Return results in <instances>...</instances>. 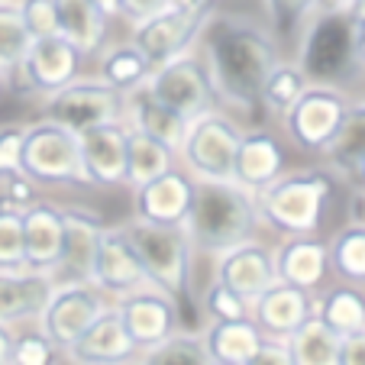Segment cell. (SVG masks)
Returning a JSON list of instances; mask_svg holds the SVG:
<instances>
[{
  "mask_svg": "<svg viewBox=\"0 0 365 365\" xmlns=\"http://www.w3.org/2000/svg\"><path fill=\"white\" fill-rule=\"evenodd\" d=\"M4 84H7V78H4V75H0V91H4Z\"/></svg>",
  "mask_w": 365,
  "mask_h": 365,
  "instance_id": "6f0895ef",
  "label": "cell"
},
{
  "mask_svg": "<svg viewBox=\"0 0 365 365\" xmlns=\"http://www.w3.org/2000/svg\"><path fill=\"white\" fill-rule=\"evenodd\" d=\"M62 255V207L36 200L23 210V262L29 269L56 272Z\"/></svg>",
  "mask_w": 365,
  "mask_h": 365,
  "instance_id": "484cf974",
  "label": "cell"
},
{
  "mask_svg": "<svg viewBox=\"0 0 365 365\" xmlns=\"http://www.w3.org/2000/svg\"><path fill=\"white\" fill-rule=\"evenodd\" d=\"M310 314H314V294L297 291L284 282H272L262 294L249 304L252 324L262 330L265 339H278V343H284Z\"/></svg>",
  "mask_w": 365,
  "mask_h": 365,
  "instance_id": "cb8c5ba5",
  "label": "cell"
},
{
  "mask_svg": "<svg viewBox=\"0 0 365 365\" xmlns=\"http://www.w3.org/2000/svg\"><path fill=\"white\" fill-rule=\"evenodd\" d=\"M62 352L36 324L14 327V346H10V365H58Z\"/></svg>",
  "mask_w": 365,
  "mask_h": 365,
  "instance_id": "74e56055",
  "label": "cell"
},
{
  "mask_svg": "<svg viewBox=\"0 0 365 365\" xmlns=\"http://www.w3.org/2000/svg\"><path fill=\"white\" fill-rule=\"evenodd\" d=\"M349 20L352 23H365V0H356L349 7Z\"/></svg>",
  "mask_w": 365,
  "mask_h": 365,
  "instance_id": "11a10c76",
  "label": "cell"
},
{
  "mask_svg": "<svg viewBox=\"0 0 365 365\" xmlns=\"http://www.w3.org/2000/svg\"><path fill=\"white\" fill-rule=\"evenodd\" d=\"M265 7L272 14V36H288L297 33L301 39L307 20L320 10V0H265Z\"/></svg>",
  "mask_w": 365,
  "mask_h": 365,
  "instance_id": "ab89813d",
  "label": "cell"
},
{
  "mask_svg": "<svg viewBox=\"0 0 365 365\" xmlns=\"http://www.w3.org/2000/svg\"><path fill=\"white\" fill-rule=\"evenodd\" d=\"M97 10H101L107 20H113V16H120V10H123V0H91Z\"/></svg>",
  "mask_w": 365,
  "mask_h": 365,
  "instance_id": "816d5d0a",
  "label": "cell"
},
{
  "mask_svg": "<svg viewBox=\"0 0 365 365\" xmlns=\"http://www.w3.org/2000/svg\"><path fill=\"white\" fill-rule=\"evenodd\" d=\"M246 365H294V362H291L288 346L284 343H278V339H265L262 349L255 352Z\"/></svg>",
  "mask_w": 365,
  "mask_h": 365,
  "instance_id": "f6af8a7d",
  "label": "cell"
},
{
  "mask_svg": "<svg viewBox=\"0 0 365 365\" xmlns=\"http://www.w3.org/2000/svg\"><path fill=\"white\" fill-rule=\"evenodd\" d=\"M81 62L84 56L62 36H46V39H33L23 56L20 68L14 71L26 91L39 97H48L52 91L71 84L81 78Z\"/></svg>",
  "mask_w": 365,
  "mask_h": 365,
  "instance_id": "5bb4252c",
  "label": "cell"
},
{
  "mask_svg": "<svg viewBox=\"0 0 365 365\" xmlns=\"http://www.w3.org/2000/svg\"><path fill=\"white\" fill-rule=\"evenodd\" d=\"M349 187H352V191H362V187H365V165L356 172V178L349 181Z\"/></svg>",
  "mask_w": 365,
  "mask_h": 365,
  "instance_id": "9f6ffc18",
  "label": "cell"
},
{
  "mask_svg": "<svg viewBox=\"0 0 365 365\" xmlns=\"http://www.w3.org/2000/svg\"><path fill=\"white\" fill-rule=\"evenodd\" d=\"M110 304V297L91 282H56V291L42 307L36 327L58 346V352H65Z\"/></svg>",
  "mask_w": 365,
  "mask_h": 365,
  "instance_id": "8fae6325",
  "label": "cell"
},
{
  "mask_svg": "<svg viewBox=\"0 0 365 365\" xmlns=\"http://www.w3.org/2000/svg\"><path fill=\"white\" fill-rule=\"evenodd\" d=\"M145 88L152 91L155 101L172 107L185 120H197L220 107L214 81H210V71L204 65V56L194 52V48L185 52V56L172 58V62L159 65V68H152V75L145 78Z\"/></svg>",
  "mask_w": 365,
  "mask_h": 365,
  "instance_id": "ba28073f",
  "label": "cell"
},
{
  "mask_svg": "<svg viewBox=\"0 0 365 365\" xmlns=\"http://www.w3.org/2000/svg\"><path fill=\"white\" fill-rule=\"evenodd\" d=\"M20 172L36 187H65V185L88 187L78 133H71L68 126L46 117L36 120V123H26Z\"/></svg>",
  "mask_w": 365,
  "mask_h": 365,
  "instance_id": "5b68a950",
  "label": "cell"
},
{
  "mask_svg": "<svg viewBox=\"0 0 365 365\" xmlns=\"http://www.w3.org/2000/svg\"><path fill=\"white\" fill-rule=\"evenodd\" d=\"M307 84H310V78L301 71V65L282 58V62L272 68V75L265 78L262 94H259V107H262L269 117L282 120L284 110H288L291 103L297 101V94H301Z\"/></svg>",
  "mask_w": 365,
  "mask_h": 365,
  "instance_id": "e575fe53",
  "label": "cell"
},
{
  "mask_svg": "<svg viewBox=\"0 0 365 365\" xmlns=\"http://www.w3.org/2000/svg\"><path fill=\"white\" fill-rule=\"evenodd\" d=\"M120 320H123L130 339L139 349H149V346L168 339L175 330H181V310L165 291H159L155 284H145V288L123 294L113 301Z\"/></svg>",
  "mask_w": 365,
  "mask_h": 365,
  "instance_id": "9a60e30c",
  "label": "cell"
},
{
  "mask_svg": "<svg viewBox=\"0 0 365 365\" xmlns=\"http://www.w3.org/2000/svg\"><path fill=\"white\" fill-rule=\"evenodd\" d=\"M262 217L255 194L236 181H194L185 233L194 255H223L249 240H262Z\"/></svg>",
  "mask_w": 365,
  "mask_h": 365,
  "instance_id": "7a4b0ae2",
  "label": "cell"
},
{
  "mask_svg": "<svg viewBox=\"0 0 365 365\" xmlns=\"http://www.w3.org/2000/svg\"><path fill=\"white\" fill-rule=\"evenodd\" d=\"M346 107H349V94L339 84L327 81H310L307 88L297 94L282 117V130L301 152L320 155L324 145L333 139L339 120H343Z\"/></svg>",
  "mask_w": 365,
  "mask_h": 365,
  "instance_id": "52a82bcc",
  "label": "cell"
},
{
  "mask_svg": "<svg viewBox=\"0 0 365 365\" xmlns=\"http://www.w3.org/2000/svg\"><path fill=\"white\" fill-rule=\"evenodd\" d=\"M23 136H26V123H4L0 126V181L23 175Z\"/></svg>",
  "mask_w": 365,
  "mask_h": 365,
  "instance_id": "7bdbcfd3",
  "label": "cell"
},
{
  "mask_svg": "<svg viewBox=\"0 0 365 365\" xmlns=\"http://www.w3.org/2000/svg\"><path fill=\"white\" fill-rule=\"evenodd\" d=\"M320 162L327 172L336 175L339 185L356 178V172L365 165V101H349L333 139L320 152Z\"/></svg>",
  "mask_w": 365,
  "mask_h": 365,
  "instance_id": "4316f807",
  "label": "cell"
},
{
  "mask_svg": "<svg viewBox=\"0 0 365 365\" xmlns=\"http://www.w3.org/2000/svg\"><path fill=\"white\" fill-rule=\"evenodd\" d=\"M123 227L149 284H155L175 304H181L194 282V249L185 227H155V223L136 220V217L126 220Z\"/></svg>",
  "mask_w": 365,
  "mask_h": 365,
  "instance_id": "277c9868",
  "label": "cell"
},
{
  "mask_svg": "<svg viewBox=\"0 0 365 365\" xmlns=\"http://www.w3.org/2000/svg\"><path fill=\"white\" fill-rule=\"evenodd\" d=\"M23 16V26L33 39H46V36H58V20H56V4L52 0H16Z\"/></svg>",
  "mask_w": 365,
  "mask_h": 365,
  "instance_id": "b9f144b4",
  "label": "cell"
},
{
  "mask_svg": "<svg viewBox=\"0 0 365 365\" xmlns=\"http://www.w3.org/2000/svg\"><path fill=\"white\" fill-rule=\"evenodd\" d=\"M107 223L91 207H62V255L56 282H91L97 242Z\"/></svg>",
  "mask_w": 365,
  "mask_h": 365,
  "instance_id": "ffe728a7",
  "label": "cell"
},
{
  "mask_svg": "<svg viewBox=\"0 0 365 365\" xmlns=\"http://www.w3.org/2000/svg\"><path fill=\"white\" fill-rule=\"evenodd\" d=\"M297 65L310 81H327L349 65H356L352 56V23L349 14H336V10H324L307 20L301 39H297Z\"/></svg>",
  "mask_w": 365,
  "mask_h": 365,
  "instance_id": "9c48e42d",
  "label": "cell"
},
{
  "mask_svg": "<svg viewBox=\"0 0 365 365\" xmlns=\"http://www.w3.org/2000/svg\"><path fill=\"white\" fill-rule=\"evenodd\" d=\"M352 204H356V217H352V220L365 227V187L362 191H352Z\"/></svg>",
  "mask_w": 365,
  "mask_h": 365,
  "instance_id": "f5cc1de1",
  "label": "cell"
},
{
  "mask_svg": "<svg viewBox=\"0 0 365 365\" xmlns=\"http://www.w3.org/2000/svg\"><path fill=\"white\" fill-rule=\"evenodd\" d=\"M133 365H214V362H210L204 343H200V333L175 330L168 339L139 352Z\"/></svg>",
  "mask_w": 365,
  "mask_h": 365,
  "instance_id": "d590c367",
  "label": "cell"
},
{
  "mask_svg": "<svg viewBox=\"0 0 365 365\" xmlns=\"http://www.w3.org/2000/svg\"><path fill=\"white\" fill-rule=\"evenodd\" d=\"M52 291H56V272L29 269V265L0 269V324H36Z\"/></svg>",
  "mask_w": 365,
  "mask_h": 365,
  "instance_id": "44dd1931",
  "label": "cell"
},
{
  "mask_svg": "<svg viewBox=\"0 0 365 365\" xmlns=\"http://www.w3.org/2000/svg\"><path fill=\"white\" fill-rule=\"evenodd\" d=\"M339 365H365V333L339 336Z\"/></svg>",
  "mask_w": 365,
  "mask_h": 365,
  "instance_id": "bcb514c9",
  "label": "cell"
},
{
  "mask_svg": "<svg viewBox=\"0 0 365 365\" xmlns=\"http://www.w3.org/2000/svg\"><path fill=\"white\" fill-rule=\"evenodd\" d=\"M339 178L320 168H291L269 187L255 191L262 227L275 236H320L324 214Z\"/></svg>",
  "mask_w": 365,
  "mask_h": 365,
  "instance_id": "3957f363",
  "label": "cell"
},
{
  "mask_svg": "<svg viewBox=\"0 0 365 365\" xmlns=\"http://www.w3.org/2000/svg\"><path fill=\"white\" fill-rule=\"evenodd\" d=\"M288 168V149L272 130H242L240 145H236L233 162V181L246 191H262L272 181H278Z\"/></svg>",
  "mask_w": 365,
  "mask_h": 365,
  "instance_id": "603a6c76",
  "label": "cell"
},
{
  "mask_svg": "<svg viewBox=\"0 0 365 365\" xmlns=\"http://www.w3.org/2000/svg\"><path fill=\"white\" fill-rule=\"evenodd\" d=\"M352 56H356V65L365 68V23H352Z\"/></svg>",
  "mask_w": 365,
  "mask_h": 365,
  "instance_id": "681fc988",
  "label": "cell"
},
{
  "mask_svg": "<svg viewBox=\"0 0 365 365\" xmlns=\"http://www.w3.org/2000/svg\"><path fill=\"white\" fill-rule=\"evenodd\" d=\"M23 262V210L0 204V269H20Z\"/></svg>",
  "mask_w": 365,
  "mask_h": 365,
  "instance_id": "60d3db41",
  "label": "cell"
},
{
  "mask_svg": "<svg viewBox=\"0 0 365 365\" xmlns=\"http://www.w3.org/2000/svg\"><path fill=\"white\" fill-rule=\"evenodd\" d=\"M210 14H185V10H175L165 4L152 16L133 23L130 42L143 52V58L152 68H159V65L172 62V58L185 56V52H191L197 46L200 29L210 20Z\"/></svg>",
  "mask_w": 365,
  "mask_h": 365,
  "instance_id": "7c38bea8",
  "label": "cell"
},
{
  "mask_svg": "<svg viewBox=\"0 0 365 365\" xmlns=\"http://www.w3.org/2000/svg\"><path fill=\"white\" fill-rule=\"evenodd\" d=\"M152 75V65L143 58L133 42H120V46H107L101 48V68H97V78L103 84H110L113 91L126 94V91L145 84V78Z\"/></svg>",
  "mask_w": 365,
  "mask_h": 365,
  "instance_id": "836d02e7",
  "label": "cell"
},
{
  "mask_svg": "<svg viewBox=\"0 0 365 365\" xmlns=\"http://www.w3.org/2000/svg\"><path fill=\"white\" fill-rule=\"evenodd\" d=\"M356 0H320V7L324 10H336V14H349V7Z\"/></svg>",
  "mask_w": 365,
  "mask_h": 365,
  "instance_id": "db71d44e",
  "label": "cell"
},
{
  "mask_svg": "<svg viewBox=\"0 0 365 365\" xmlns=\"http://www.w3.org/2000/svg\"><path fill=\"white\" fill-rule=\"evenodd\" d=\"M330 252V278L349 284H365V227L349 220L327 240Z\"/></svg>",
  "mask_w": 365,
  "mask_h": 365,
  "instance_id": "d6a6232c",
  "label": "cell"
},
{
  "mask_svg": "<svg viewBox=\"0 0 365 365\" xmlns=\"http://www.w3.org/2000/svg\"><path fill=\"white\" fill-rule=\"evenodd\" d=\"M91 284L97 291H103L110 301L133 294V291L149 284L123 223H117V227L107 223L103 227L101 242H97V255H94V269H91Z\"/></svg>",
  "mask_w": 365,
  "mask_h": 365,
  "instance_id": "4fadbf2b",
  "label": "cell"
},
{
  "mask_svg": "<svg viewBox=\"0 0 365 365\" xmlns=\"http://www.w3.org/2000/svg\"><path fill=\"white\" fill-rule=\"evenodd\" d=\"M126 136H130L126 120H113V123H101L78 133L88 187H103V191L126 187Z\"/></svg>",
  "mask_w": 365,
  "mask_h": 365,
  "instance_id": "2e32d148",
  "label": "cell"
},
{
  "mask_svg": "<svg viewBox=\"0 0 365 365\" xmlns=\"http://www.w3.org/2000/svg\"><path fill=\"white\" fill-rule=\"evenodd\" d=\"M314 317L324 320L336 336L365 333V284H324L314 294Z\"/></svg>",
  "mask_w": 365,
  "mask_h": 365,
  "instance_id": "f1b7e54d",
  "label": "cell"
},
{
  "mask_svg": "<svg viewBox=\"0 0 365 365\" xmlns=\"http://www.w3.org/2000/svg\"><path fill=\"white\" fill-rule=\"evenodd\" d=\"M139 352L143 349L130 339L117 307L110 304L62 356L68 365H133Z\"/></svg>",
  "mask_w": 365,
  "mask_h": 365,
  "instance_id": "ac0fdd59",
  "label": "cell"
},
{
  "mask_svg": "<svg viewBox=\"0 0 365 365\" xmlns=\"http://www.w3.org/2000/svg\"><path fill=\"white\" fill-rule=\"evenodd\" d=\"M242 126L227 110H210L191 120L185 143L178 149V165L194 181H233L236 145H240Z\"/></svg>",
  "mask_w": 365,
  "mask_h": 365,
  "instance_id": "8992f818",
  "label": "cell"
},
{
  "mask_svg": "<svg viewBox=\"0 0 365 365\" xmlns=\"http://www.w3.org/2000/svg\"><path fill=\"white\" fill-rule=\"evenodd\" d=\"M197 307L204 314V320H240L249 317V304L242 301L236 291H230L227 284H220L217 278H210L207 288H200Z\"/></svg>",
  "mask_w": 365,
  "mask_h": 365,
  "instance_id": "f35d334b",
  "label": "cell"
},
{
  "mask_svg": "<svg viewBox=\"0 0 365 365\" xmlns=\"http://www.w3.org/2000/svg\"><path fill=\"white\" fill-rule=\"evenodd\" d=\"M284 346L294 365H339V336L314 314L284 339Z\"/></svg>",
  "mask_w": 365,
  "mask_h": 365,
  "instance_id": "1f68e13d",
  "label": "cell"
},
{
  "mask_svg": "<svg viewBox=\"0 0 365 365\" xmlns=\"http://www.w3.org/2000/svg\"><path fill=\"white\" fill-rule=\"evenodd\" d=\"M42 117L84 133L91 126L123 120V94L103 84L101 78H75L71 84L42 97Z\"/></svg>",
  "mask_w": 365,
  "mask_h": 365,
  "instance_id": "30bf717a",
  "label": "cell"
},
{
  "mask_svg": "<svg viewBox=\"0 0 365 365\" xmlns=\"http://www.w3.org/2000/svg\"><path fill=\"white\" fill-rule=\"evenodd\" d=\"M200 343H204L207 356H210L214 365H246L255 352L262 349L265 336L252 324V317L207 320L204 330H200Z\"/></svg>",
  "mask_w": 365,
  "mask_h": 365,
  "instance_id": "83f0119b",
  "label": "cell"
},
{
  "mask_svg": "<svg viewBox=\"0 0 365 365\" xmlns=\"http://www.w3.org/2000/svg\"><path fill=\"white\" fill-rule=\"evenodd\" d=\"M56 4L58 36L68 39L71 46L88 56H101L103 42H107V16L91 4V0H52Z\"/></svg>",
  "mask_w": 365,
  "mask_h": 365,
  "instance_id": "f546056e",
  "label": "cell"
},
{
  "mask_svg": "<svg viewBox=\"0 0 365 365\" xmlns=\"http://www.w3.org/2000/svg\"><path fill=\"white\" fill-rule=\"evenodd\" d=\"M175 165H178V155L168 145H162L159 139L145 136L139 130H130V136H126V187L130 191L155 181Z\"/></svg>",
  "mask_w": 365,
  "mask_h": 365,
  "instance_id": "4dcf8cb0",
  "label": "cell"
},
{
  "mask_svg": "<svg viewBox=\"0 0 365 365\" xmlns=\"http://www.w3.org/2000/svg\"><path fill=\"white\" fill-rule=\"evenodd\" d=\"M272 259H275V282L307 294H317L324 284H330V252L324 236H278Z\"/></svg>",
  "mask_w": 365,
  "mask_h": 365,
  "instance_id": "e0dca14e",
  "label": "cell"
},
{
  "mask_svg": "<svg viewBox=\"0 0 365 365\" xmlns=\"http://www.w3.org/2000/svg\"><path fill=\"white\" fill-rule=\"evenodd\" d=\"M168 0H123V10H120V16H126L130 23L136 20H145V16H152L155 10H162Z\"/></svg>",
  "mask_w": 365,
  "mask_h": 365,
  "instance_id": "7dc6e473",
  "label": "cell"
},
{
  "mask_svg": "<svg viewBox=\"0 0 365 365\" xmlns=\"http://www.w3.org/2000/svg\"><path fill=\"white\" fill-rule=\"evenodd\" d=\"M10 346H14V327L0 324V365H10Z\"/></svg>",
  "mask_w": 365,
  "mask_h": 365,
  "instance_id": "f907efd6",
  "label": "cell"
},
{
  "mask_svg": "<svg viewBox=\"0 0 365 365\" xmlns=\"http://www.w3.org/2000/svg\"><path fill=\"white\" fill-rule=\"evenodd\" d=\"M194 197V178L181 165L133 191V217L155 227H185Z\"/></svg>",
  "mask_w": 365,
  "mask_h": 365,
  "instance_id": "d6986e66",
  "label": "cell"
},
{
  "mask_svg": "<svg viewBox=\"0 0 365 365\" xmlns=\"http://www.w3.org/2000/svg\"><path fill=\"white\" fill-rule=\"evenodd\" d=\"M0 187H4V191H0V204L14 207V210H26L29 204H36V200H39V187H36L26 175L4 178V181H0Z\"/></svg>",
  "mask_w": 365,
  "mask_h": 365,
  "instance_id": "ee69618b",
  "label": "cell"
},
{
  "mask_svg": "<svg viewBox=\"0 0 365 365\" xmlns=\"http://www.w3.org/2000/svg\"><path fill=\"white\" fill-rule=\"evenodd\" d=\"M214 278L220 284H227L230 291H236L246 304H252L255 297L275 282L272 246L265 240H249L242 246L227 249L223 255H217Z\"/></svg>",
  "mask_w": 365,
  "mask_h": 365,
  "instance_id": "7402d4cb",
  "label": "cell"
},
{
  "mask_svg": "<svg viewBox=\"0 0 365 365\" xmlns=\"http://www.w3.org/2000/svg\"><path fill=\"white\" fill-rule=\"evenodd\" d=\"M200 56L210 71L217 103L236 113H252L259 107L265 78L282 62V46L269 26L242 14H210L200 29Z\"/></svg>",
  "mask_w": 365,
  "mask_h": 365,
  "instance_id": "6da1fadb",
  "label": "cell"
},
{
  "mask_svg": "<svg viewBox=\"0 0 365 365\" xmlns=\"http://www.w3.org/2000/svg\"><path fill=\"white\" fill-rule=\"evenodd\" d=\"M168 7L185 10V14H210L214 0H168Z\"/></svg>",
  "mask_w": 365,
  "mask_h": 365,
  "instance_id": "c3c4849f",
  "label": "cell"
},
{
  "mask_svg": "<svg viewBox=\"0 0 365 365\" xmlns=\"http://www.w3.org/2000/svg\"><path fill=\"white\" fill-rule=\"evenodd\" d=\"M33 36L23 26V16L16 0H0V75L14 78V71L20 68L23 56H26Z\"/></svg>",
  "mask_w": 365,
  "mask_h": 365,
  "instance_id": "8d00e7d4",
  "label": "cell"
},
{
  "mask_svg": "<svg viewBox=\"0 0 365 365\" xmlns=\"http://www.w3.org/2000/svg\"><path fill=\"white\" fill-rule=\"evenodd\" d=\"M123 120L130 130H139V133H145V136L159 139L175 155H178L181 143H185L187 123H191V120H185L181 113H175L172 107H165L162 101H155L145 84H139V88L123 94Z\"/></svg>",
  "mask_w": 365,
  "mask_h": 365,
  "instance_id": "d4e9b609",
  "label": "cell"
}]
</instances>
